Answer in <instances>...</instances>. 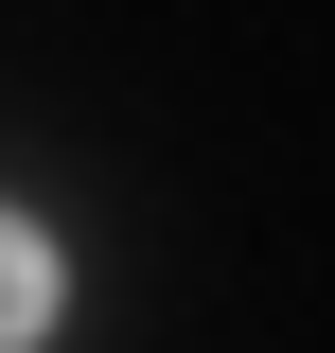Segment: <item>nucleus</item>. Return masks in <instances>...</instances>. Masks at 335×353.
Listing matches in <instances>:
<instances>
[{
	"instance_id": "1",
	"label": "nucleus",
	"mask_w": 335,
	"mask_h": 353,
	"mask_svg": "<svg viewBox=\"0 0 335 353\" xmlns=\"http://www.w3.org/2000/svg\"><path fill=\"white\" fill-rule=\"evenodd\" d=\"M18 336H53V230L0 212V353H18Z\"/></svg>"
}]
</instances>
